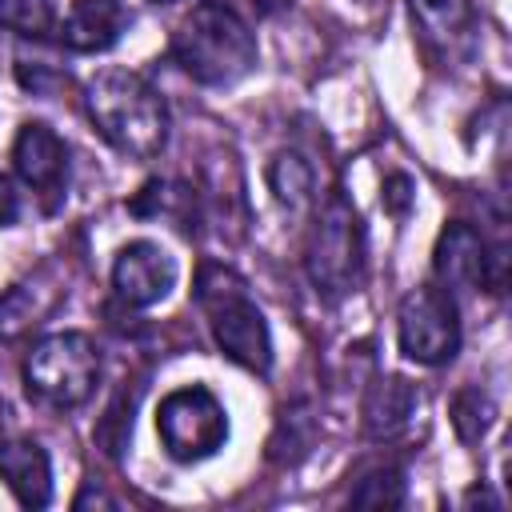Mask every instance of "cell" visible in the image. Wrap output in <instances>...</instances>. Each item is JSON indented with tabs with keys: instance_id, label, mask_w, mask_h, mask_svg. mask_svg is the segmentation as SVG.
Wrapping results in <instances>:
<instances>
[{
	"instance_id": "3957f363",
	"label": "cell",
	"mask_w": 512,
	"mask_h": 512,
	"mask_svg": "<svg viewBox=\"0 0 512 512\" xmlns=\"http://www.w3.org/2000/svg\"><path fill=\"white\" fill-rule=\"evenodd\" d=\"M192 296L208 316L216 348L232 364H240L244 372L268 376V368H272V332H268L264 312L252 304L244 280L224 264H200Z\"/></svg>"
},
{
	"instance_id": "ffe728a7",
	"label": "cell",
	"mask_w": 512,
	"mask_h": 512,
	"mask_svg": "<svg viewBox=\"0 0 512 512\" xmlns=\"http://www.w3.org/2000/svg\"><path fill=\"white\" fill-rule=\"evenodd\" d=\"M412 204H416V180H412L408 172H392V176L384 180V208L400 220V216L412 212Z\"/></svg>"
},
{
	"instance_id": "cb8c5ba5",
	"label": "cell",
	"mask_w": 512,
	"mask_h": 512,
	"mask_svg": "<svg viewBox=\"0 0 512 512\" xmlns=\"http://www.w3.org/2000/svg\"><path fill=\"white\" fill-rule=\"evenodd\" d=\"M292 0H252V8L260 12V16H276V12H284Z\"/></svg>"
},
{
	"instance_id": "7402d4cb",
	"label": "cell",
	"mask_w": 512,
	"mask_h": 512,
	"mask_svg": "<svg viewBox=\"0 0 512 512\" xmlns=\"http://www.w3.org/2000/svg\"><path fill=\"white\" fill-rule=\"evenodd\" d=\"M20 220V192L8 172H0V228H12Z\"/></svg>"
},
{
	"instance_id": "e0dca14e",
	"label": "cell",
	"mask_w": 512,
	"mask_h": 512,
	"mask_svg": "<svg viewBox=\"0 0 512 512\" xmlns=\"http://www.w3.org/2000/svg\"><path fill=\"white\" fill-rule=\"evenodd\" d=\"M492 416H496V404L488 400V392L480 384H468V388H460L452 396V428H456V436L464 444H476L488 432Z\"/></svg>"
},
{
	"instance_id": "52a82bcc",
	"label": "cell",
	"mask_w": 512,
	"mask_h": 512,
	"mask_svg": "<svg viewBox=\"0 0 512 512\" xmlns=\"http://www.w3.org/2000/svg\"><path fill=\"white\" fill-rule=\"evenodd\" d=\"M396 340L412 364L440 368L460 352V312L444 284H420L400 300Z\"/></svg>"
},
{
	"instance_id": "9c48e42d",
	"label": "cell",
	"mask_w": 512,
	"mask_h": 512,
	"mask_svg": "<svg viewBox=\"0 0 512 512\" xmlns=\"http://www.w3.org/2000/svg\"><path fill=\"white\" fill-rule=\"evenodd\" d=\"M176 288V260L156 240H128L112 260V292L128 308H152Z\"/></svg>"
},
{
	"instance_id": "484cf974",
	"label": "cell",
	"mask_w": 512,
	"mask_h": 512,
	"mask_svg": "<svg viewBox=\"0 0 512 512\" xmlns=\"http://www.w3.org/2000/svg\"><path fill=\"white\" fill-rule=\"evenodd\" d=\"M0 428H4V404H0Z\"/></svg>"
},
{
	"instance_id": "8fae6325",
	"label": "cell",
	"mask_w": 512,
	"mask_h": 512,
	"mask_svg": "<svg viewBox=\"0 0 512 512\" xmlns=\"http://www.w3.org/2000/svg\"><path fill=\"white\" fill-rule=\"evenodd\" d=\"M432 272L436 280L452 292V288H484L488 276V240L480 236L476 224L468 220H452L440 236H436V252H432Z\"/></svg>"
},
{
	"instance_id": "44dd1931",
	"label": "cell",
	"mask_w": 512,
	"mask_h": 512,
	"mask_svg": "<svg viewBox=\"0 0 512 512\" xmlns=\"http://www.w3.org/2000/svg\"><path fill=\"white\" fill-rule=\"evenodd\" d=\"M16 76H20V84H24L28 92H36V96H48L52 84L68 80V76H60V72H52L48 64H32V72H28V68H16Z\"/></svg>"
},
{
	"instance_id": "d4e9b609",
	"label": "cell",
	"mask_w": 512,
	"mask_h": 512,
	"mask_svg": "<svg viewBox=\"0 0 512 512\" xmlns=\"http://www.w3.org/2000/svg\"><path fill=\"white\" fill-rule=\"evenodd\" d=\"M152 4H176V0H152Z\"/></svg>"
},
{
	"instance_id": "d6986e66",
	"label": "cell",
	"mask_w": 512,
	"mask_h": 512,
	"mask_svg": "<svg viewBox=\"0 0 512 512\" xmlns=\"http://www.w3.org/2000/svg\"><path fill=\"white\" fill-rule=\"evenodd\" d=\"M36 316V300L28 284H12L0 292V340H16Z\"/></svg>"
},
{
	"instance_id": "ac0fdd59",
	"label": "cell",
	"mask_w": 512,
	"mask_h": 512,
	"mask_svg": "<svg viewBox=\"0 0 512 512\" xmlns=\"http://www.w3.org/2000/svg\"><path fill=\"white\" fill-rule=\"evenodd\" d=\"M0 28L24 40H40L52 32V8L48 0H0Z\"/></svg>"
},
{
	"instance_id": "7a4b0ae2",
	"label": "cell",
	"mask_w": 512,
	"mask_h": 512,
	"mask_svg": "<svg viewBox=\"0 0 512 512\" xmlns=\"http://www.w3.org/2000/svg\"><path fill=\"white\" fill-rule=\"evenodd\" d=\"M168 52L180 64V72L204 88H232L260 60L256 36L244 24V16H236L228 4H212V0L196 4L176 24Z\"/></svg>"
},
{
	"instance_id": "603a6c76",
	"label": "cell",
	"mask_w": 512,
	"mask_h": 512,
	"mask_svg": "<svg viewBox=\"0 0 512 512\" xmlns=\"http://www.w3.org/2000/svg\"><path fill=\"white\" fill-rule=\"evenodd\" d=\"M88 504H104V508H116V500H112L104 488H92V484H88V488H84V492L72 500V508H88Z\"/></svg>"
},
{
	"instance_id": "277c9868",
	"label": "cell",
	"mask_w": 512,
	"mask_h": 512,
	"mask_svg": "<svg viewBox=\"0 0 512 512\" xmlns=\"http://www.w3.org/2000/svg\"><path fill=\"white\" fill-rule=\"evenodd\" d=\"M24 392L56 412L80 408L100 380V348L88 332H48L24 356Z\"/></svg>"
},
{
	"instance_id": "2e32d148",
	"label": "cell",
	"mask_w": 512,
	"mask_h": 512,
	"mask_svg": "<svg viewBox=\"0 0 512 512\" xmlns=\"http://www.w3.org/2000/svg\"><path fill=\"white\" fill-rule=\"evenodd\" d=\"M408 500V480L400 464H372L364 476H356L348 504L356 508H400Z\"/></svg>"
},
{
	"instance_id": "7c38bea8",
	"label": "cell",
	"mask_w": 512,
	"mask_h": 512,
	"mask_svg": "<svg viewBox=\"0 0 512 512\" xmlns=\"http://www.w3.org/2000/svg\"><path fill=\"white\" fill-rule=\"evenodd\" d=\"M0 480L16 496L20 508L52 504V460L36 440H4L0 444Z\"/></svg>"
},
{
	"instance_id": "8992f818",
	"label": "cell",
	"mask_w": 512,
	"mask_h": 512,
	"mask_svg": "<svg viewBox=\"0 0 512 512\" xmlns=\"http://www.w3.org/2000/svg\"><path fill=\"white\" fill-rule=\"evenodd\" d=\"M156 432L164 452L176 464H200L216 456L228 440V412L220 396L204 384H180L172 388L156 408Z\"/></svg>"
},
{
	"instance_id": "5b68a950",
	"label": "cell",
	"mask_w": 512,
	"mask_h": 512,
	"mask_svg": "<svg viewBox=\"0 0 512 512\" xmlns=\"http://www.w3.org/2000/svg\"><path fill=\"white\" fill-rule=\"evenodd\" d=\"M304 272L324 300H344L364 280V228L344 196H332L308 236Z\"/></svg>"
},
{
	"instance_id": "ba28073f",
	"label": "cell",
	"mask_w": 512,
	"mask_h": 512,
	"mask_svg": "<svg viewBox=\"0 0 512 512\" xmlns=\"http://www.w3.org/2000/svg\"><path fill=\"white\" fill-rule=\"evenodd\" d=\"M12 168L24 180V188L36 192L44 212H56L68 196V144L64 136L44 120H24L12 140Z\"/></svg>"
},
{
	"instance_id": "30bf717a",
	"label": "cell",
	"mask_w": 512,
	"mask_h": 512,
	"mask_svg": "<svg viewBox=\"0 0 512 512\" xmlns=\"http://www.w3.org/2000/svg\"><path fill=\"white\" fill-rule=\"evenodd\" d=\"M132 16L120 0H72L60 28H56V40L68 48V52H108L120 44V36L128 32Z\"/></svg>"
},
{
	"instance_id": "9a60e30c",
	"label": "cell",
	"mask_w": 512,
	"mask_h": 512,
	"mask_svg": "<svg viewBox=\"0 0 512 512\" xmlns=\"http://www.w3.org/2000/svg\"><path fill=\"white\" fill-rule=\"evenodd\" d=\"M264 176H268V188H272L276 204L288 208V212H304L312 204V196H316V172L300 152H288V148L276 152L268 160Z\"/></svg>"
},
{
	"instance_id": "6da1fadb",
	"label": "cell",
	"mask_w": 512,
	"mask_h": 512,
	"mask_svg": "<svg viewBox=\"0 0 512 512\" xmlns=\"http://www.w3.org/2000/svg\"><path fill=\"white\" fill-rule=\"evenodd\" d=\"M84 112L128 160H156L168 148L172 116L164 96L128 68H104L84 84Z\"/></svg>"
},
{
	"instance_id": "5bb4252c",
	"label": "cell",
	"mask_w": 512,
	"mask_h": 512,
	"mask_svg": "<svg viewBox=\"0 0 512 512\" xmlns=\"http://www.w3.org/2000/svg\"><path fill=\"white\" fill-rule=\"evenodd\" d=\"M412 4V20L424 36V44L440 56H456L460 48L472 44V4L468 0H408Z\"/></svg>"
},
{
	"instance_id": "4fadbf2b",
	"label": "cell",
	"mask_w": 512,
	"mask_h": 512,
	"mask_svg": "<svg viewBox=\"0 0 512 512\" xmlns=\"http://www.w3.org/2000/svg\"><path fill=\"white\" fill-rule=\"evenodd\" d=\"M416 388L404 376H376L360 404V428L368 440H392L400 436L416 416Z\"/></svg>"
}]
</instances>
